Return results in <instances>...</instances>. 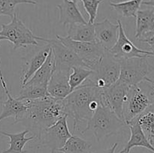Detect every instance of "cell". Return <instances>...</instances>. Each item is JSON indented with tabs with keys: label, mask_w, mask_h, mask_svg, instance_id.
Returning <instances> with one entry per match:
<instances>
[{
	"label": "cell",
	"mask_w": 154,
	"mask_h": 153,
	"mask_svg": "<svg viewBox=\"0 0 154 153\" xmlns=\"http://www.w3.org/2000/svg\"><path fill=\"white\" fill-rule=\"evenodd\" d=\"M102 103V89L90 78L63 99L65 112L73 119V131L80 122H88Z\"/></svg>",
	"instance_id": "6da1fadb"
},
{
	"label": "cell",
	"mask_w": 154,
	"mask_h": 153,
	"mask_svg": "<svg viewBox=\"0 0 154 153\" xmlns=\"http://www.w3.org/2000/svg\"><path fill=\"white\" fill-rule=\"evenodd\" d=\"M26 112L20 122L38 137L44 130L55 124L58 120L67 116L65 112L63 100L46 96L35 100H25Z\"/></svg>",
	"instance_id": "7a4b0ae2"
},
{
	"label": "cell",
	"mask_w": 154,
	"mask_h": 153,
	"mask_svg": "<svg viewBox=\"0 0 154 153\" xmlns=\"http://www.w3.org/2000/svg\"><path fill=\"white\" fill-rule=\"evenodd\" d=\"M146 81V88L141 84L130 86L123 104V120L126 125L154 104L153 84Z\"/></svg>",
	"instance_id": "3957f363"
},
{
	"label": "cell",
	"mask_w": 154,
	"mask_h": 153,
	"mask_svg": "<svg viewBox=\"0 0 154 153\" xmlns=\"http://www.w3.org/2000/svg\"><path fill=\"white\" fill-rule=\"evenodd\" d=\"M126 124L125 122L119 118L114 111L102 103L87 123V127L81 131V134H84L85 132L91 130L96 140L100 141L118 133Z\"/></svg>",
	"instance_id": "277c9868"
},
{
	"label": "cell",
	"mask_w": 154,
	"mask_h": 153,
	"mask_svg": "<svg viewBox=\"0 0 154 153\" xmlns=\"http://www.w3.org/2000/svg\"><path fill=\"white\" fill-rule=\"evenodd\" d=\"M0 35L6 38V40L11 42L14 50L26 46H37L38 40L45 41V38L36 36L17 17V14L11 18V21L8 24H2Z\"/></svg>",
	"instance_id": "5b68a950"
},
{
	"label": "cell",
	"mask_w": 154,
	"mask_h": 153,
	"mask_svg": "<svg viewBox=\"0 0 154 153\" xmlns=\"http://www.w3.org/2000/svg\"><path fill=\"white\" fill-rule=\"evenodd\" d=\"M57 38L67 47L72 50L87 66V68L93 70L100 62L105 52L102 45L96 40L91 42L76 41L68 38L57 34Z\"/></svg>",
	"instance_id": "8992f818"
},
{
	"label": "cell",
	"mask_w": 154,
	"mask_h": 153,
	"mask_svg": "<svg viewBox=\"0 0 154 153\" xmlns=\"http://www.w3.org/2000/svg\"><path fill=\"white\" fill-rule=\"evenodd\" d=\"M119 62L120 63L119 80L129 86L138 85L145 80L153 69L147 57H132Z\"/></svg>",
	"instance_id": "52a82bcc"
},
{
	"label": "cell",
	"mask_w": 154,
	"mask_h": 153,
	"mask_svg": "<svg viewBox=\"0 0 154 153\" xmlns=\"http://www.w3.org/2000/svg\"><path fill=\"white\" fill-rule=\"evenodd\" d=\"M90 79L98 88H102L109 86L117 82L120 77V63L105 50L102 59L93 68Z\"/></svg>",
	"instance_id": "ba28073f"
},
{
	"label": "cell",
	"mask_w": 154,
	"mask_h": 153,
	"mask_svg": "<svg viewBox=\"0 0 154 153\" xmlns=\"http://www.w3.org/2000/svg\"><path fill=\"white\" fill-rule=\"evenodd\" d=\"M67 116L57 122L41 133L38 138L41 143L48 147L51 153H55L65 145L67 140L72 135L67 124Z\"/></svg>",
	"instance_id": "9c48e42d"
},
{
	"label": "cell",
	"mask_w": 154,
	"mask_h": 153,
	"mask_svg": "<svg viewBox=\"0 0 154 153\" xmlns=\"http://www.w3.org/2000/svg\"><path fill=\"white\" fill-rule=\"evenodd\" d=\"M117 24L119 26L117 40L113 47L111 48L109 50H107L114 58L120 61L121 59L132 58V57L150 58L153 56V52L137 47L132 43V41L128 38L120 20H117Z\"/></svg>",
	"instance_id": "30bf717a"
},
{
	"label": "cell",
	"mask_w": 154,
	"mask_h": 153,
	"mask_svg": "<svg viewBox=\"0 0 154 153\" xmlns=\"http://www.w3.org/2000/svg\"><path fill=\"white\" fill-rule=\"evenodd\" d=\"M45 41L51 45L57 70L70 72L71 68L74 66L87 68V64L72 50L63 44L58 39L45 38Z\"/></svg>",
	"instance_id": "8fae6325"
},
{
	"label": "cell",
	"mask_w": 154,
	"mask_h": 153,
	"mask_svg": "<svg viewBox=\"0 0 154 153\" xmlns=\"http://www.w3.org/2000/svg\"><path fill=\"white\" fill-rule=\"evenodd\" d=\"M129 87L124 82L118 80L114 83L102 89V102L104 104L108 106L119 118L123 120V104Z\"/></svg>",
	"instance_id": "7c38bea8"
},
{
	"label": "cell",
	"mask_w": 154,
	"mask_h": 153,
	"mask_svg": "<svg viewBox=\"0 0 154 153\" xmlns=\"http://www.w3.org/2000/svg\"><path fill=\"white\" fill-rule=\"evenodd\" d=\"M0 82H1L2 88L7 95V100L2 102V110L0 113V122L2 119L8 117H13L14 118L15 123H19L21 118L23 117L24 114L26 112L27 104L25 100H20L16 98H14L10 94L8 88L7 86L5 80L2 76V74H0Z\"/></svg>",
	"instance_id": "4fadbf2b"
},
{
	"label": "cell",
	"mask_w": 154,
	"mask_h": 153,
	"mask_svg": "<svg viewBox=\"0 0 154 153\" xmlns=\"http://www.w3.org/2000/svg\"><path fill=\"white\" fill-rule=\"evenodd\" d=\"M118 24L112 23L108 18L94 22L95 38L105 50H109L115 44L118 37Z\"/></svg>",
	"instance_id": "5bb4252c"
},
{
	"label": "cell",
	"mask_w": 154,
	"mask_h": 153,
	"mask_svg": "<svg viewBox=\"0 0 154 153\" xmlns=\"http://www.w3.org/2000/svg\"><path fill=\"white\" fill-rule=\"evenodd\" d=\"M70 72L55 69L48 85L49 96L59 100H63L71 93L69 83Z\"/></svg>",
	"instance_id": "9a60e30c"
},
{
	"label": "cell",
	"mask_w": 154,
	"mask_h": 153,
	"mask_svg": "<svg viewBox=\"0 0 154 153\" xmlns=\"http://www.w3.org/2000/svg\"><path fill=\"white\" fill-rule=\"evenodd\" d=\"M51 50V45L47 44L41 49L36 51L23 65L22 74L20 76V86L25 85L26 82L33 76L35 73L40 68L49 55Z\"/></svg>",
	"instance_id": "2e32d148"
},
{
	"label": "cell",
	"mask_w": 154,
	"mask_h": 153,
	"mask_svg": "<svg viewBox=\"0 0 154 153\" xmlns=\"http://www.w3.org/2000/svg\"><path fill=\"white\" fill-rule=\"evenodd\" d=\"M57 7L60 10V22L64 26L87 23L75 2L63 0V2L57 4Z\"/></svg>",
	"instance_id": "e0dca14e"
},
{
	"label": "cell",
	"mask_w": 154,
	"mask_h": 153,
	"mask_svg": "<svg viewBox=\"0 0 154 153\" xmlns=\"http://www.w3.org/2000/svg\"><path fill=\"white\" fill-rule=\"evenodd\" d=\"M128 126L129 127L131 132V136L129 141L127 142L126 145L123 148V150L119 153H129L130 150L134 147H144L147 148L148 150L151 151L154 153V146L153 144L149 141L146 135L144 134V131L142 130L141 128L137 122L136 120H133L131 122Z\"/></svg>",
	"instance_id": "ac0fdd59"
},
{
	"label": "cell",
	"mask_w": 154,
	"mask_h": 153,
	"mask_svg": "<svg viewBox=\"0 0 154 153\" xmlns=\"http://www.w3.org/2000/svg\"><path fill=\"white\" fill-rule=\"evenodd\" d=\"M55 62L53 55L52 48L42 67L33 74V76L26 82V84L38 86L48 88V82L55 70Z\"/></svg>",
	"instance_id": "d6986e66"
},
{
	"label": "cell",
	"mask_w": 154,
	"mask_h": 153,
	"mask_svg": "<svg viewBox=\"0 0 154 153\" xmlns=\"http://www.w3.org/2000/svg\"><path fill=\"white\" fill-rule=\"evenodd\" d=\"M135 38L139 39L147 33L154 31V8L138 10L135 16Z\"/></svg>",
	"instance_id": "ffe728a7"
},
{
	"label": "cell",
	"mask_w": 154,
	"mask_h": 153,
	"mask_svg": "<svg viewBox=\"0 0 154 153\" xmlns=\"http://www.w3.org/2000/svg\"><path fill=\"white\" fill-rule=\"evenodd\" d=\"M29 130L26 128V130L17 134L8 133L5 131H0V134L3 136H8L10 139L9 148L4 150L2 153H27V151L24 150V146L28 142H30L35 138H37L35 135L26 137V134H28Z\"/></svg>",
	"instance_id": "44dd1931"
},
{
	"label": "cell",
	"mask_w": 154,
	"mask_h": 153,
	"mask_svg": "<svg viewBox=\"0 0 154 153\" xmlns=\"http://www.w3.org/2000/svg\"><path fill=\"white\" fill-rule=\"evenodd\" d=\"M67 37L76 41H95L94 23L87 22L85 24L69 26Z\"/></svg>",
	"instance_id": "7402d4cb"
},
{
	"label": "cell",
	"mask_w": 154,
	"mask_h": 153,
	"mask_svg": "<svg viewBox=\"0 0 154 153\" xmlns=\"http://www.w3.org/2000/svg\"><path fill=\"white\" fill-rule=\"evenodd\" d=\"M92 143L76 135H72L57 152L61 153H90Z\"/></svg>",
	"instance_id": "603a6c76"
},
{
	"label": "cell",
	"mask_w": 154,
	"mask_h": 153,
	"mask_svg": "<svg viewBox=\"0 0 154 153\" xmlns=\"http://www.w3.org/2000/svg\"><path fill=\"white\" fill-rule=\"evenodd\" d=\"M150 142L154 140V104L135 118Z\"/></svg>",
	"instance_id": "cb8c5ba5"
},
{
	"label": "cell",
	"mask_w": 154,
	"mask_h": 153,
	"mask_svg": "<svg viewBox=\"0 0 154 153\" xmlns=\"http://www.w3.org/2000/svg\"><path fill=\"white\" fill-rule=\"evenodd\" d=\"M143 0H128L120 2H110V5L118 14L123 16L135 17L136 13L139 10Z\"/></svg>",
	"instance_id": "d4e9b609"
},
{
	"label": "cell",
	"mask_w": 154,
	"mask_h": 153,
	"mask_svg": "<svg viewBox=\"0 0 154 153\" xmlns=\"http://www.w3.org/2000/svg\"><path fill=\"white\" fill-rule=\"evenodd\" d=\"M47 88H48L46 87L25 84L21 86L19 95L16 98L20 100H35V99L42 98L48 95Z\"/></svg>",
	"instance_id": "484cf974"
},
{
	"label": "cell",
	"mask_w": 154,
	"mask_h": 153,
	"mask_svg": "<svg viewBox=\"0 0 154 153\" xmlns=\"http://www.w3.org/2000/svg\"><path fill=\"white\" fill-rule=\"evenodd\" d=\"M72 73L69 74V83L71 92L81 85L93 74V70L85 67L74 66L71 68Z\"/></svg>",
	"instance_id": "4316f807"
},
{
	"label": "cell",
	"mask_w": 154,
	"mask_h": 153,
	"mask_svg": "<svg viewBox=\"0 0 154 153\" xmlns=\"http://www.w3.org/2000/svg\"><path fill=\"white\" fill-rule=\"evenodd\" d=\"M20 4H36L35 0H0V16H8L13 17L16 14L15 8Z\"/></svg>",
	"instance_id": "83f0119b"
},
{
	"label": "cell",
	"mask_w": 154,
	"mask_h": 153,
	"mask_svg": "<svg viewBox=\"0 0 154 153\" xmlns=\"http://www.w3.org/2000/svg\"><path fill=\"white\" fill-rule=\"evenodd\" d=\"M104 0H81L83 6L89 16V22L93 24L98 14V8L99 4H102Z\"/></svg>",
	"instance_id": "f1b7e54d"
},
{
	"label": "cell",
	"mask_w": 154,
	"mask_h": 153,
	"mask_svg": "<svg viewBox=\"0 0 154 153\" xmlns=\"http://www.w3.org/2000/svg\"><path fill=\"white\" fill-rule=\"evenodd\" d=\"M117 145H118V143H117V142H115V143L113 144V145L111 146L109 148L105 150V151H103L102 152H101V153H114V152H115L116 148H117ZM90 153H92V152H90Z\"/></svg>",
	"instance_id": "f546056e"
},
{
	"label": "cell",
	"mask_w": 154,
	"mask_h": 153,
	"mask_svg": "<svg viewBox=\"0 0 154 153\" xmlns=\"http://www.w3.org/2000/svg\"><path fill=\"white\" fill-rule=\"evenodd\" d=\"M142 4L150 6V7H152L154 8V0H148V1L142 2Z\"/></svg>",
	"instance_id": "4dcf8cb0"
},
{
	"label": "cell",
	"mask_w": 154,
	"mask_h": 153,
	"mask_svg": "<svg viewBox=\"0 0 154 153\" xmlns=\"http://www.w3.org/2000/svg\"><path fill=\"white\" fill-rule=\"evenodd\" d=\"M145 80L149 81V82H151V83H153V97H154V81H153V80H152L151 79H150V78H148V77L146 78Z\"/></svg>",
	"instance_id": "1f68e13d"
},
{
	"label": "cell",
	"mask_w": 154,
	"mask_h": 153,
	"mask_svg": "<svg viewBox=\"0 0 154 153\" xmlns=\"http://www.w3.org/2000/svg\"><path fill=\"white\" fill-rule=\"evenodd\" d=\"M6 40V38H5V37H3V36H1L0 35V41H1V40ZM2 73V70H1V68H0V74Z\"/></svg>",
	"instance_id": "d6a6232c"
},
{
	"label": "cell",
	"mask_w": 154,
	"mask_h": 153,
	"mask_svg": "<svg viewBox=\"0 0 154 153\" xmlns=\"http://www.w3.org/2000/svg\"><path fill=\"white\" fill-rule=\"evenodd\" d=\"M151 52H153V57H154V49L151 50Z\"/></svg>",
	"instance_id": "836d02e7"
},
{
	"label": "cell",
	"mask_w": 154,
	"mask_h": 153,
	"mask_svg": "<svg viewBox=\"0 0 154 153\" xmlns=\"http://www.w3.org/2000/svg\"><path fill=\"white\" fill-rule=\"evenodd\" d=\"M72 1H73V2H77V0H72Z\"/></svg>",
	"instance_id": "e575fe53"
},
{
	"label": "cell",
	"mask_w": 154,
	"mask_h": 153,
	"mask_svg": "<svg viewBox=\"0 0 154 153\" xmlns=\"http://www.w3.org/2000/svg\"><path fill=\"white\" fill-rule=\"evenodd\" d=\"M78 1H81V0H77V2H78Z\"/></svg>",
	"instance_id": "d590c367"
},
{
	"label": "cell",
	"mask_w": 154,
	"mask_h": 153,
	"mask_svg": "<svg viewBox=\"0 0 154 153\" xmlns=\"http://www.w3.org/2000/svg\"><path fill=\"white\" fill-rule=\"evenodd\" d=\"M125 153H128V152H125Z\"/></svg>",
	"instance_id": "8d00e7d4"
}]
</instances>
